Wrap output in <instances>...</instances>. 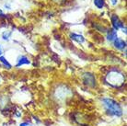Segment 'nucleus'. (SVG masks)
Segmentation results:
<instances>
[{
  "instance_id": "8",
  "label": "nucleus",
  "mask_w": 127,
  "mask_h": 126,
  "mask_svg": "<svg viewBox=\"0 0 127 126\" xmlns=\"http://www.w3.org/2000/svg\"><path fill=\"white\" fill-rule=\"evenodd\" d=\"M70 37H71L72 40L77 41L78 43H83V42L85 41V39H84V37H83L82 35L76 34V33H71V34H70Z\"/></svg>"
},
{
  "instance_id": "6",
  "label": "nucleus",
  "mask_w": 127,
  "mask_h": 126,
  "mask_svg": "<svg viewBox=\"0 0 127 126\" xmlns=\"http://www.w3.org/2000/svg\"><path fill=\"white\" fill-rule=\"evenodd\" d=\"M117 37H118L117 32L115 30H113V29H110L108 31V32H107V39H108V41H114Z\"/></svg>"
},
{
  "instance_id": "1",
  "label": "nucleus",
  "mask_w": 127,
  "mask_h": 126,
  "mask_svg": "<svg viewBox=\"0 0 127 126\" xmlns=\"http://www.w3.org/2000/svg\"><path fill=\"white\" fill-rule=\"evenodd\" d=\"M102 107L106 111V113L110 116L114 117H122L123 116V108L121 104L118 103L117 101L110 98H101Z\"/></svg>"
},
{
  "instance_id": "2",
  "label": "nucleus",
  "mask_w": 127,
  "mask_h": 126,
  "mask_svg": "<svg viewBox=\"0 0 127 126\" xmlns=\"http://www.w3.org/2000/svg\"><path fill=\"white\" fill-rule=\"evenodd\" d=\"M107 81L112 87H119L124 82V76L117 70H113L107 76Z\"/></svg>"
},
{
  "instance_id": "16",
  "label": "nucleus",
  "mask_w": 127,
  "mask_h": 126,
  "mask_svg": "<svg viewBox=\"0 0 127 126\" xmlns=\"http://www.w3.org/2000/svg\"><path fill=\"white\" fill-rule=\"evenodd\" d=\"M81 126H89V125H81Z\"/></svg>"
},
{
  "instance_id": "14",
  "label": "nucleus",
  "mask_w": 127,
  "mask_h": 126,
  "mask_svg": "<svg viewBox=\"0 0 127 126\" xmlns=\"http://www.w3.org/2000/svg\"><path fill=\"white\" fill-rule=\"evenodd\" d=\"M111 4L112 5H116L117 4V0H111Z\"/></svg>"
},
{
  "instance_id": "11",
  "label": "nucleus",
  "mask_w": 127,
  "mask_h": 126,
  "mask_svg": "<svg viewBox=\"0 0 127 126\" xmlns=\"http://www.w3.org/2000/svg\"><path fill=\"white\" fill-rule=\"evenodd\" d=\"M9 37H10V32H5L3 33V39L5 41H8V40H9Z\"/></svg>"
},
{
  "instance_id": "3",
  "label": "nucleus",
  "mask_w": 127,
  "mask_h": 126,
  "mask_svg": "<svg viewBox=\"0 0 127 126\" xmlns=\"http://www.w3.org/2000/svg\"><path fill=\"white\" fill-rule=\"evenodd\" d=\"M83 79H84V82L85 84L89 87H92L94 88L95 87V82H96V79L94 75L90 74V73H86L84 76H83Z\"/></svg>"
},
{
  "instance_id": "5",
  "label": "nucleus",
  "mask_w": 127,
  "mask_h": 126,
  "mask_svg": "<svg viewBox=\"0 0 127 126\" xmlns=\"http://www.w3.org/2000/svg\"><path fill=\"white\" fill-rule=\"evenodd\" d=\"M113 45H114V47L118 50H124L126 48V41H124L122 38H119L117 37L116 40L113 41Z\"/></svg>"
},
{
  "instance_id": "12",
  "label": "nucleus",
  "mask_w": 127,
  "mask_h": 126,
  "mask_svg": "<svg viewBox=\"0 0 127 126\" xmlns=\"http://www.w3.org/2000/svg\"><path fill=\"white\" fill-rule=\"evenodd\" d=\"M19 126H32V124L30 123H22L19 124Z\"/></svg>"
},
{
  "instance_id": "4",
  "label": "nucleus",
  "mask_w": 127,
  "mask_h": 126,
  "mask_svg": "<svg viewBox=\"0 0 127 126\" xmlns=\"http://www.w3.org/2000/svg\"><path fill=\"white\" fill-rule=\"evenodd\" d=\"M111 23H112V26H113V30H115L116 32L120 28H124L123 22L120 20L119 17L116 16V15H112L111 16Z\"/></svg>"
},
{
  "instance_id": "7",
  "label": "nucleus",
  "mask_w": 127,
  "mask_h": 126,
  "mask_svg": "<svg viewBox=\"0 0 127 126\" xmlns=\"http://www.w3.org/2000/svg\"><path fill=\"white\" fill-rule=\"evenodd\" d=\"M30 63H31V61L29 60V58L22 55V56L19 57V60H18L17 67H19L20 65H23V64H30Z\"/></svg>"
},
{
  "instance_id": "10",
  "label": "nucleus",
  "mask_w": 127,
  "mask_h": 126,
  "mask_svg": "<svg viewBox=\"0 0 127 126\" xmlns=\"http://www.w3.org/2000/svg\"><path fill=\"white\" fill-rule=\"evenodd\" d=\"M0 62L3 63V64L6 66V67H7V68H11V64L7 62V60H6V58H5L4 56H0Z\"/></svg>"
},
{
  "instance_id": "9",
  "label": "nucleus",
  "mask_w": 127,
  "mask_h": 126,
  "mask_svg": "<svg viewBox=\"0 0 127 126\" xmlns=\"http://www.w3.org/2000/svg\"><path fill=\"white\" fill-rule=\"evenodd\" d=\"M94 5L97 8L102 9L105 6V0H94Z\"/></svg>"
},
{
  "instance_id": "13",
  "label": "nucleus",
  "mask_w": 127,
  "mask_h": 126,
  "mask_svg": "<svg viewBox=\"0 0 127 126\" xmlns=\"http://www.w3.org/2000/svg\"><path fill=\"white\" fill-rule=\"evenodd\" d=\"M2 54H3V49H2V46L0 45V56H2Z\"/></svg>"
},
{
  "instance_id": "15",
  "label": "nucleus",
  "mask_w": 127,
  "mask_h": 126,
  "mask_svg": "<svg viewBox=\"0 0 127 126\" xmlns=\"http://www.w3.org/2000/svg\"><path fill=\"white\" fill-rule=\"evenodd\" d=\"M2 83V78H1V76H0V84Z\"/></svg>"
}]
</instances>
